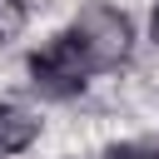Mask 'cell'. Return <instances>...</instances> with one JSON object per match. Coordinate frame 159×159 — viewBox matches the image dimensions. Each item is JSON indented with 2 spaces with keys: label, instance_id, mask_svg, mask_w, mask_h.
I'll return each mask as SVG.
<instances>
[{
  "label": "cell",
  "instance_id": "obj_3",
  "mask_svg": "<svg viewBox=\"0 0 159 159\" xmlns=\"http://www.w3.org/2000/svg\"><path fill=\"white\" fill-rule=\"evenodd\" d=\"M35 139H40V119H35L25 104L0 99V159H5V154H25Z\"/></svg>",
  "mask_w": 159,
  "mask_h": 159
},
{
  "label": "cell",
  "instance_id": "obj_1",
  "mask_svg": "<svg viewBox=\"0 0 159 159\" xmlns=\"http://www.w3.org/2000/svg\"><path fill=\"white\" fill-rule=\"evenodd\" d=\"M70 35L80 40V50H84V60H89L94 75L119 70V65L134 55V20H129L119 5H109V0H84V5L75 10Z\"/></svg>",
  "mask_w": 159,
  "mask_h": 159
},
{
  "label": "cell",
  "instance_id": "obj_4",
  "mask_svg": "<svg viewBox=\"0 0 159 159\" xmlns=\"http://www.w3.org/2000/svg\"><path fill=\"white\" fill-rule=\"evenodd\" d=\"M25 25H30V5H25V0H0V45L20 40Z\"/></svg>",
  "mask_w": 159,
  "mask_h": 159
},
{
  "label": "cell",
  "instance_id": "obj_6",
  "mask_svg": "<svg viewBox=\"0 0 159 159\" xmlns=\"http://www.w3.org/2000/svg\"><path fill=\"white\" fill-rule=\"evenodd\" d=\"M149 30H154V40H159V0H154V15H149Z\"/></svg>",
  "mask_w": 159,
  "mask_h": 159
},
{
  "label": "cell",
  "instance_id": "obj_7",
  "mask_svg": "<svg viewBox=\"0 0 159 159\" xmlns=\"http://www.w3.org/2000/svg\"><path fill=\"white\" fill-rule=\"evenodd\" d=\"M149 154H154V159H159V144H149Z\"/></svg>",
  "mask_w": 159,
  "mask_h": 159
},
{
  "label": "cell",
  "instance_id": "obj_5",
  "mask_svg": "<svg viewBox=\"0 0 159 159\" xmlns=\"http://www.w3.org/2000/svg\"><path fill=\"white\" fill-rule=\"evenodd\" d=\"M104 159H154V154H149L144 144H109Z\"/></svg>",
  "mask_w": 159,
  "mask_h": 159
},
{
  "label": "cell",
  "instance_id": "obj_2",
  "mask_svg": "<svg viewBox=\"0 0 159 159\" xmlns=\"http://www.w3.org/2000/svg\"><path fill=\"white\" fill-rule=\"evenodd\" d=\"M25 70H30L35 94H45V99H75V94H84L89 75H94L89 60H84V50H80V40L70 30L65 35H50L40 50H30Z\"/></svg>",
  "mask_w": 159,
  "mask_h": 159
}]
</instances>
